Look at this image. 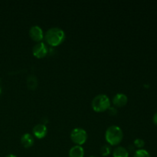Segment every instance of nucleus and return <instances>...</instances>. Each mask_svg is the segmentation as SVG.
Segmentation results:
<instances>
[{"label": "nucleus", "mask_w": 157, "mask_h": 157, "mask_svg": "<svg viewBox=\"0 0 157 157\" xmlns=\"http://www.w3.org/2000/svg\"><path fill=\"white\" fill-rule=\"evenodd\" d=\"M21 143L25 148H30L34 144V137L30 133H25L21 137Z\"/></svg>", "instance_id": "1a4fd4ad"}, {"label": "nucleus", "mask_w": 157, "mask_h": 157, "mask_svg": "<svg viewBox=\"0 0 157 157\" xmlns=\"http://www.w3.org/2000/svg\"><path fill=\"white\" fill-rule=\"evenodd\" d=\"M128 98L124 94H117L113 98V104L117 107H124L127 104Z\"/></svg>", "instance_id": "6e6552de"}, {"label": "nucleus", "mask_w": 157, "mask_h": 157, "mask_svg": "<svg viewBox=\"0 0 157 157\" xmlns=\"http://www.w3.org/2000/svg\"><path fill=\"white\" fill-rule=\"evenodd\" d=\"M33 55L37 58H43L47 55L48 48L46 44L43 42H38L35 44L32 48Z\"/></svg>", "instance_id": "39448f33"}, {"label": "nucleus", "mask_w": 157, "mask_h": 157, "mask_svg": "<svg viewBox=\"0 0 157 157\" xmlns=\"http://www.w3.org/2000/svg\"><path fill=\"white\" fill-rule=\"evenodd\" d=\"M1 93H2V87L1 86H0V94H1Z\"/></svg>", "instance_id": "6ab92c4d"}, {"label": "nucleus", "mask_w": 157, "mask_h": 157, "mask_svg": "<svg viewBox=\"0 0 157 157\" xmlns=\"http://www.w3.org/2000/svg\"><path fill=\"white\" fill-rule=\"evenodd\" d=\"M111 153V149L108 145H104L101 147V153L103 156H107Z\"/></svg>", "instance_id": "4468645a"}, {"label": "nucleus", "mask_w": 157, "mask_h": 157, "mask_svg": "<svg viewBox=\"0 0 157 157\" xmlns=\"http://www.w3.org/2000/svg\"><path fill=\"white\" fill-rule=\"evenodd\" d=\"M124 133L117 126H110L105 133V139L110 146H117L122 141Z\"/></svg>", "instance_id": "f03ea898"}, {"label": "nucleus", "mask_w": 157, "mask_h": 157, "mask_svg": "<svg viewBox=\"0 0 157 157\" xmlns=\"http://www.w3.org/2000/svg\"><path fill=\"white\" fill-rule=\"evenodd\" d=\"M153 124H154L155 125L157 126V112H156V113H155L154 116H153Z\"/></svg>", "instance_id": "f3484780"}, {"label": "nucleus", "mask_w": 157, "mask_h": 157, "mask_svg": "<svg viewBox=\"0 0 157 157\" xmlns=\"http://www.w3.org/2000/svg\"><path fill=\"white\" fill-rule=\"evenodd\" d=\"M29 35L30 38L36 42H41V40L44 38V33L43 31L39 26L34 25L29 30Z\"/></svg>", "instance_id": "423d86ee"}, {"label": "nucleus", "mask_w": 157, "mask_h": 157, "mask_svg": "<svg viewBox=\"0 0 157 157\" xmlns=\"http://www.w3.org/2000/svg\"><path fill=\"white\" fill-rule=\"evenodd\" d=\"M113 157H129V152L125 147H117L113 151Z\"/></svg>", "instance_id": "9b49d317"}, {"label": "nucleus", "mask_w": 157, "mask_h": 157, "mask_svg": "<svg viewBox=\"0 0 157 157\" xmlns=\"http://www.w3.org/2000/svg\"><path fill=\"white\" fill-rule=\"evenodd\" d=\"M27 84L28 87H29L30 90H35L37 87V85H38L36 78L34 76H29L27 80Z\"/></svg>", "instance_id": "f8f14e48"}, {"label": "nucleus", "mask_w": 157, "mask_h": 157, "mask_svg": "<svg viewBox=\"0 0 157 157\" xmlns=\"http://www.w3.org/2000/svg\"><path fill=\"white\" fill-rule=\"evenodd\" d=\"M71 139L78 146H81L85 144L87 140V133L84 129L75 128L71 133Z\"/></svg>", "instance_id": "20e7f679"}, {"label": "nucleus", "mask_w": 157, "mask_h": 157, "mask_svg": "<svg viewBox=\"0 0 157 157\" xmlns=\"http://www.w3.org/2000/svg\"><path fill=\"white\" fill-rule=\"evenodd\" d=\"M144 145H145V142H144V140L143 139L138 138V139H136L134 140V146L136 148L139 149V150L140 149H142L144 147Z\"/></svg>", "instance_id": "2eb2a0df"}, {"label": "nucleus", "mask_w": 157, "mask_h": 157, "mask_svg": "<svg viewBox=\"0 0 157 157\" xmlns=\"http://www.w3.org/2000/svg\"><path fill=\"white\" fill-rule=\"evenodd\" d=\"M91 107L93 110L98 113L106 111L110 107V99L105 94L98 95L92 101Z\"/></svg>", "instance_id": "7ed1b4c3"}, {"label": "nucleus", "mask_w": 157, "mask_h": 157, "mask_svg": "<svg viewBox=\"0 0 157 157\" xmlns=\"http://www.w3.org/2000/svg\"><path fill=\"white\" fill-rule=\"evenodd\" d=\"M90 157H97V156H90Z\"/></svg>", "instance_id": "aec40b11"}, {"label": "nucleus", "mask_w": 157, "mask_h": 157, "mask_svg": "<svg viewBox=\"0 0 157 157\" xmlns=\"http://www.w3.org/2000/svg\"><path fill=\"white\" fill-rule=\"evenodd\" d=\"M48 129L46 126L43 124H38L33 128V134L38 139H43L46 136Z\"/></svg>", "instance_id": "0eeeda50"}, {"label": "nucleus", "mask_w": 157, "mask_h": 157, "mask_svg": "<svg viewBox=\"0 0 157 157\" xmlns=\"http://www.w3.org/2000/svg\"><path fill=\"white\" fill-rule=\"evenodd\" d=\"M84 150L81 146H75L69 150V157H84Z\"/></svg>", "instance_id": "9d476101"}, {"label": "nucleus", "mask_w": 157, "mask_h": 157, "mask_svg": "<svg viewBox=\"0 0 157 157\" xmlns=\"http://www.w3.org/2000/svg\"><path fill=\"white\" fill-rule=\"evenodd\" d=\"M6 157H17L15 155H13V154H9V155H7Z\"/></svg>", "instance_id": "a211bd4d"}, {"label": "nucleus", "mask_w": 157, "mask_h": 157, "mask_svg": "<svg viewBox=\"0 0 157 157\" xmlns=\"http://www.w3.org/2000/svg\"><path fill=\"white\" fill-rule=\"evenodd\" d=\"M107 110H108V113H109V114L111 115V116H115V115H116L117 113V109L115 108V107H110Z\"/></svg>", "instance_id": "dca6fc26"}, {"label": "nucleus", "mask_w": 157, "mask_h": 157, "mask_svg": "<svg viewBox=\"0 0 157 157\" xmlns=\"http://www.w3.org/2000/svg\"><path fill=\"white\" fill-rule=\"evenodd\" d=\"M133 157H151V156L147 150H144V149H140L135 152Z\"/></svg>", "instance_id": "ddd939ff"}, {"label": "nucleus", "mask_w": 157, "mask_h": 157, "mask_svg": "<svg viewBox=\"0 0 157 157\" xmlns=\"http://www.w3.org/2000/svg\"><path fill=\"white\" fill-rule=\"evenodd\" d=\"M44 38L48 44L52 47H56L64 41L65 34L60 28H52L47 31L45 35H44Z\"/></svg>", "instance_id": "f257e3e1"}]
</instances>
